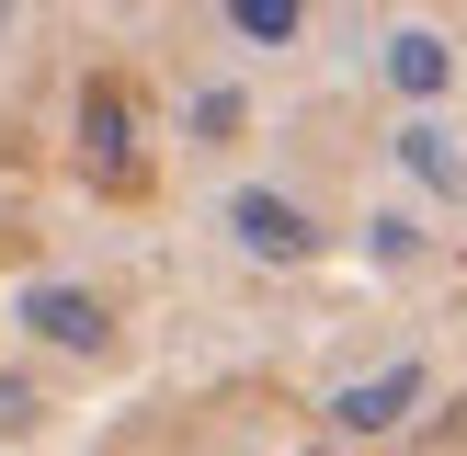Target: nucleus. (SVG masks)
<instances>
[{
  "label": "nucleus",
  "instance_id": "obj_1",
  "mask_svg": "<svg viewBox=\"0 0 467 456\" xmlns=\"http://www.w3.org/2000/svg\"><path fill=\"white\" fill-rule=\"evenodd\" d=\"M228 240H240L251 263H274V274L319 263V217L296 194H274V182H240V194H228Z\"/></svg>",
  "mask_w": 467,
  "mask_h": 456
},
{
  "label": "nucleus",
  "instance_id": "obj_2",
  "mask_svg": "<svg viewBox=\"0 0 467 456\" xmlns=\"http://www.w3.org/2000/svg\"><path fill=\"white\" fill-rule=\"evenodd\" d=\"M12 319H23L35 342H57V354H103V342H114V308H103L91 285H57V274H46V285H23Z\"/></svg>",
  "mask_w": 467,
  "mask_h": 456
},
{
  "label": "nucleus",
  "instance_id": "obj_3",
  "mask_svg": "<svg viewBox=\"0 0 467 456\" xmlns=\"http://www.w3.org/2000/svg\"><path fill=\"white\" fill-rule=\"evenodd\" d=\"M80 171L91 182H137V103H126V80H80Z\"/></svg>",
  "mask_w": 467,
  "mask_h": 456
},
{
  "label": "nucleus",
  "instance_id": "obj_4",
  "mask_svg": "<svg viewBox=\"0 0 467 456\" xmlns=\"http://www.w3.org/2000/svg\"><path fill=\"white\" fill-rule=\"evenodd\" d=\"M377 68H388V91H400V103H410V114H433V91H445V80H456V46H445V35H433V23H400V35H388V46H377Z\"/></svg>",
  "mask_w": 467,
  "mask_h": 456
},
{
  "label": "nucleus",
  "instance_id": "obj_5",
  "mask_svg": "<svg viewBox=\"0 0 467 456\" xmlns=\"http://www.w3.org/2000/svg\"><path fill=\"white\" fill-rule=\"evenodd\" d=\"M410 399H422V365H388V377H354L331 388V433H400Z\"/></svg>",
  "mask_w": 467,
  "mask_h": 456
},
{
  "label": "nucleus",
  "instance_id": "obj_6",
  "mask_svg": "<svg viewBox=\"0 0 467 456\" xmlns=\"http://www.w3.org/2000/svg\"><path fill=\"white\" fill-rule=\"evenodd\" d=\"M388 149H400V171L422 182V194H445V205L467 194V149H456V126H433V114H410V126L388 137Z\"/></svg>",
  "mask_w": 467,
  "mask_h": 456
},
{
  "label": "nucleus",
  "instance_id": "obj_7",
  "mask_svg": "<svg viewBox=\"0 0 467 456\" xmlns=\"http://www.w3.org/2000/svg\"><path fill=\"white\" fill-rule=\"evenodd\" d=\"M217 12H228V35H240V46H263V57L308 35V0H217Z\"/></svg>",
  "mask_w": 467,
  "mask_h": 456
},
{
  "label": "nucleus",
  "instance_id": "obj_8",
  "mask_svg": "<svg viewBox=\"0 0 467 456\" xmlns=\"http://www.w3.org/2000/svg\"><path fill=\"white\" fill-rule=\"evenodd\" d=\"M365 263H377V274L422 263V217H410V205H377V217H365Z\"/></svg>",
  "mask_w": 467,
  "mask_h": 456
},
{
  "label": "nucleus",
  "instance_id": "obj_9",
  "mask_svg": "<svg viewBox=\"0 0 467 456\" xmlns=\"http://www.w3.org/2000/svg\"><path fill=\"white\" fill-rule=\"evenodd\" d=\"M182 126H194V137H205V149H228V137H240V126H251V103H240V91H228V80H217V91H194V114H182Z\"/></svg>",
  "mask_w": 467,
  "mask_h": 456
},
{
  "label": "nucleus",
  "instance_id": "obj_10",
  "mask_svg": "<svg viewBox=\"0 0 467 456\" xmlns=\"http://www.w3.org/2000/svg\"><path fill=\"white\" fill-rule=\"evenodd\" d=\"M23 422H35V388H23V377H0V433H23Z\"/></svg>",
  "mask_w": 467,
  "mask_h": 456
},
{
  "label": "nucleus",
  "instance_id": "obj_11",
  "mask_svg": "<svg viewBox=\"0 0 467 456\" xmlns=\"http://www.w3.org/2000/svg\"><path fill=\"white\" fill-rule=\"evenodd\" d=\"M0 35H12V0H0Z\"/></svg>",
  "mask_w": 467,
  "mask_h": 456
},
{
  "label": "nucleus",
  "instance_id": "obj_12",
  "mask_svg": "<svg viewBox=\"0 0 467 456\" xmlns=\"http://www.w3.org/2000/svg\"><path fill=\"white\" fill-rule=\"evenodd\" d=\"M319 456H331V445H319Z\"/></svg>",
  "mask_w": 467,
  "mask_h": 456
}]
</instances>
